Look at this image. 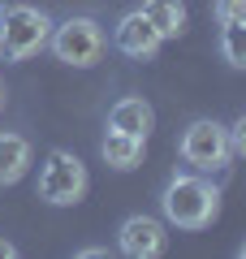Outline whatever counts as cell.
<instances>
[{"label":"cell","instance_id":"8992f818","mask_svg":"<svg viewBox=\"0 0 246 259\" xmlns=\"http://www.w3.org/2000/svg\"><path fill=\"white\" fill-rule=\"evenodd\" d=\"M117 246L126 250L130 259H155V255H164V246H169L164 221H155V216H147V212L126 216L121 229H117Z\"/></svg>","mask_w":246,"mask_h":259},{"label":"cell","instance_id":"52a82bcc","mask_svg":"<svg viewBox=\"0 0 246 259\" xmlns=\"http://www.w3.org/2000/svg\"><path fill=\"white\" fill-rule=\"evenodd\" d=\"M160 30L151 26V22L143 18L138 9H130L126 18L112 26V48L117 52H126L130 61H155V52H160Z\"/></svg>","mask_w":246,"mask_h":259},{"label":"cell","instance_id":"7c38bea8","mask_svg":"<svg viewBox=\"0 0 246 259\" xmlns=\"http://www.w3.org/2000/svg\"><path fill=\"white\" fill-rule=\"evenodd\" d=\"M220 52L229 69H246V22H225L220 26Z\"/></svg>","mask_w":246,"mask_h":259},{"label":"cell","instance_id":"3957f363","mask_svg":"<svg viewBox=\"0 0 246 259\" xmlns=\"http://www.w3.org/2000/svg\"><path fill=\"white\" fill-rule=\"evenodd\" d=\"M52 18L39 5H9L0 13V56L5 61H30L39 48H48Z\"/></svg>","mask_w":246,"mask_h":259},{"label":"cell","instance_id":"7a4b0ae2","mask_svg":"<svg viewBox=\"0 0 246 259\" xmlns=\"http://www.w3.org/2000/svg\"><path fill=\"white\" fill-rule=\"evenodd\" d=\"M48 48H52L56 61L73 65V69H91V65H100L104 48H108V35H104V26L91 18V13H73V18L61 22V26L52 22Z\"/></svg>","mask_w":246,"mask_h":259},{"label":"cell","instance_id":"e0dca14e","mask_svg":"<svg viewBox=\"0 0 246 259\" xmlns=\"http://www.w3.org/2000/svg\"><path fill=\"white\" fill-rule=\"evenodd\" d=\"M0 13H5V5H0Z\"/></svg>","mask_w":246,"mask_h":259},{"label":"cell","instance_id":"2e32d148","mask_svg":"<svg viewBox=\"0 0 246 259\" xmlns=\"http://www.w3.org/2000/svg\"><path fill=\"white\" fill-rule=\"evenodd\" d=\"M0 108H5V78H0Z\"/></svg>","mask_w":246,"mask_h":259},{"label":"cell","instance_id":"30bf717a","mask_svg":"<svg viewBox=\"0 0 246 259\" xmlns=\"http://www.w3.org/2000/svg\"><path fill=\"white\" fill-rule=\"evenodd\" d=\"M143 151H147V139H134V134H121V130H108L100 143V156L108 168L117 173H130V168L143 164Z\"/></svg>","mask_w":246,"mask_h":259},{"label":"cell","instance_id":"ba28073f","mask_svg":"<svg viewBox=\"0 0 246 259\" xmlns=\"http://www.w3.org/2000/svg\"><path fill=\"white\" fill-rule=\"evenodd\" d=\"M155 125V112L143 95H126L108 108V130H121V134H134V139H147Z\"/></svg>","mask_w":246,"mask_h":259},{"label":"cell","instance_id":"9a60e30c","mask_svg":"<svg viewBox=\"0 0 246 259\" xmlns=\"http://www.w3.org/2000/svg\"><path fill=\"white\" fill-rule=\"evenodd\" d=\"M13 255H18V246H13V242H5V238H0V259H13Z\"/></svg>","mask_w":246,"mask_h":259},{"label":"cell","instance_id":"9c48e42d","mask_svg":"<svg viewBox=\"0 0 246 259\" xmlns=\"http://www.w3.org/2000/svg\"><path fill=\"white\" fill-rule=\"evenodd\" d=\"M35 164V147H30V139H22V134H0V186H18L22 177H26V168Z\"/></svg>","mask_w":246,"mask_h":259},{"label":"cell","instance_id":"5b68a950","mask_svg":"<svg viewBox=\"0 0 246 259\" xmlns=\"http://www.w3.org/2000/svg\"><path fill=\"white\" fill-rule=\"evenodd\" d=\"M177 156L194 168V173H212V168H225L229 160V139H225V125L212 117H199L182 130L177 139Z\"/></svg>","mask_w":246,"mask_h":259},{"label":"cell","instance_id":"8fae6325","mask_svg":"<svg viewBox=\"0 0 246 259\" xmlns=\"http://www.w3.org/2000/svg\"><path fill=\"white\" fill-rule=\"evenodd\" d=\"M138 13L160 30V39H177L186 30V5L182 0H143Z\"/></svg>","mask_w":246,"mask_h":259},{"label":"cell","instance_id":"5bb4252c","mask_svg":"<svg viewBox=\"0 0 246 259\" xmlns=\"http://www.w3.org/2000/svg\"><path fill=\"white\" fill-rule=\"evenodd\" d=\"M225 139H229V156L237 160V156H242V151H246V117H237L233 125L225 130Z\"/></svg>","mask_w":246,"mask_h":259},{"label":"cell","instance_id":"6da1fadb","mask_svg":"<svg viewBox=\"0 0 246 259\" xmlns=\"http://www.w3.org/2000/svg\"><path fill=\"white\" fill-rule=\"evenodd\" d=\"M160 212L177 229H208L220 212V190L199 173H173L160 190Z\"/></svg>","mask_w":246,"mask_h":259},{"label":"cell","instance_id":"277c9868","mask_svg":"<svg viewBox=\"0 0 246 259\" xmlns=\"http://www.w3.org/2000/svg\"><path fill=\"white\" fill-rule=\"evenodd\" d=\"M91 177H87V164H82L73 151H48L44 164H39V199L52 207H73L82 203V194H87Z\"/></svg>","mask_w":246,"mask_h":259},{"label":"cell","instance_id":"4fadbf2b","mask_svg":"<svg viewBox=\"0 0 246 259\" xmlns=\"http://www.w3.org/2000/svg\"><path fill=\"white\" fill-rule=\"evenodd\" d=\"M212 18L225 26V22H246V0H216L212 5Z\"/></svg>","mask_w":246,"mask_h":259}]
</instances>
